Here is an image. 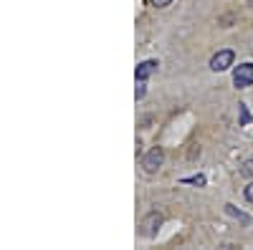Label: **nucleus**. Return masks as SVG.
<instances>
[{"label":"nucleus","mask_w":253,"mask_h":250,"mask_svg":"<svg viewBox=\"0 0 253 250\" xmlns=\"http://www.w3.org/2000/svg\"><path fill=\"white\" fill-rule=\"evenodd\" d=\"M233 83L238 89H248L253 86V64H241L233 71Z\"/></svg>","instance_id":"1"},{"label":"nucleus","mask_w":253,"mask_h":250,"mask_svg":"<svg viewBox=\"0 0 253 250\" xmlns=\"http://www.w3.org/2000/svg\"><path fill=\"white\" fill-rule=\"evenodd\" d=\"M233 58H236V53H233V51H218L213 58H210V69H213L215 73L228 71L230 66H233Z\"/></svg>","instance_id":"2"},{"label":"nucleus","mask_w":253,"mask_h":250,"mask_svg":"<svg viewBox=\"0 0 253 250\" xmlns=\"http://www.w3.org/2000/svg\"><path fill=\"white\" fill-rule=\"evenodd\" d=\"M162 159H165V152H162L160 147H152L150 152H147V157L142 159V167H144L147 172H157L160 164H162Z\"/></svg>","instance_id":"3"},{"label":"nucleus","mask_w":253,"mask_h":250,"mask_svg":"<svg viewBox=\"0 0 253 250\" xmlns=\"http://www.w3.org/2000/svg\"><path fill=\"white\" fill-rule=\"evenodd\" d=\"M160 225H162V215H160V213H150V215L144 217V222H142V235H144V238L157 235Z\"/></svg>","instance_id":"4"},{"label":"nucleus","mask_w":253,"mask_h":250,"mask_svg":"<svg viewBox=\"0 0 253 250\" xmlns=\"http://www.w3.org/2000/svg\"><path fill=\"white\" fill-rule=\"evenodd\" d=\"M157 71V61H142V64L137 66V81H147V78H150L152 73Z\"/></svg>","instance_id":"5"},{"label":"nucleus","mask_w":253,"mask_h":250,"mask_svg":"<svg viewBox=\"0 0 253 250\" xmlns=\"http://www.w3.org/2000/svg\"><path fill=\"white\" fill-rule=\"evenodd\" d=\"M225 213H228L230 217H236V220H241L243 225H251V217H248V215H243L241 210H236L233 205H225Z\"/></svg>","instance_id":"6"},{"label":"nucleus","mask_w":253,"mask_h":250,"mask_svg":"<svg viewBox=\"0 0 253 250\" xmlns=\"http://www.w3.org/2000/svg\"><path fill=\"white\" fill-rule=\"evenodd\" d=\"M182 184H198V187H203V184H205V177H203V175H195V177H185V179H182Z\"/></svg>","instance_id":"7"},{"label":"nucleus","mask_w":253,"mask_h":250,"mask_svg":"<svg viewBox=\"0 0 253 250\" xmlns=\"http://www.w3.org/2000/svg\"><path fill=\"white\" fill-rule=\"evenodd\" d=\"M241 172H243L246 177L253 175V159H246V162H243V170H241Z\"/></svg>","instance_id":"8"},{"label":"nucleus","mask_w":253,"mask_h":250,"mask_svg":"<svg viewBox=\"0 0 253 250\" xmlns=\"http://www.w3.org/2000/svg\"><path fill=\"white\" fill-rule=\"evenodd\" d=\"M238 109H241V124H248V121H251V116H248V109H246V104H241Z\"/></svg>","instance_id":"9"},{"label":"nucleus","mask_w":253,"mask_h":250,"mask_svg":"<svg viewBox=\"0 0 253 250\" xmlns=\"http://www.w3.org/2000/svg\"><path fill=\"white\" fill-rule=\"evenodd\" d=\"M144 91H147V89H144V81H137V89H134V96H137V99H142V96H144Z\"/></svg>","instance_id":"10"},{"label":"nucleus","mask_w":253,"mask_h":250,"mask_svg":"<svg viewBox=\"0 0 253 250\" xmlns=\"http://www.w3.org/2000/svg\"><path fill=\"white\" fill-rule=\"evenodd\" d=\"M150 3H152L155 8H167V5L172 3V0H150Z\"/></svg>","instance_id":"11"},{"label":"nucleus","mask_w":253,"mask_h":250,"mask_svg":"<svg viewBox=\"0 0 253 250\" xmlns=\"http://www.w3.org/2000/svg\"><path fill=\"white\" fill-rule=\"evenodd\" d=\"M246 200H248V202H253V182L246 187Z\"/></svg>","instance_id":"12"}]
</instances>
